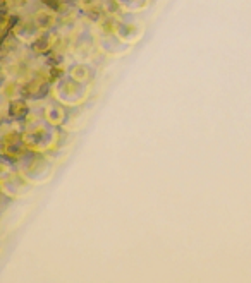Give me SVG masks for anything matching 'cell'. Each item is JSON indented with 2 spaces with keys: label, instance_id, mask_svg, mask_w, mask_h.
I'll list each match as a JSON object with an SVG mask.
<instances>
[{
  "label": "cell",
  "instance_id": "cell-11",
  "mask_svg": "<svg viewBox=\"0 0 251 283\" xmlns=\"http://www.w3.org/2000/svg\"><path fill=\"white\" fill-rule=\"evenodd\" d=\"M2 124H4V115L0 113V125H2Z\"/></svg>",
  "mask_w": 251,
  "mask_h": 283
},
{
  "label": "cell",
  "instance_id": "cell-8",
  "mask_svg": "<svg viewBox=\"0 0 251 283\" xmlns=\"http://www.w3.org/2000/svg\"><path fill=\"white\" fill-rule=\"evenodd\" d=\"M104 9L108 15L119 14L120 10H122V2H120V0H105Z\"/></svg>",
  "mask_w": 251,
  "mask_h": 283
},
{
  "label": "cell",
  "instance_id": "cell-2",
  "mask_svg": "<svg viewBox=\"0 0 251 283\" xmlns=\"http://www.w3.org/2000/svg\"><path fill=\"white\" fill-rule=\"evenodd\" d=\"M50 84L52 82L48 81V77H34L30 82H26L19 93L26 98V100H40V98H45L46 94L50 93Z\"/></svg>",
  "mask_w": 251,
  "mask_h": 283
},
{
  "label": "cell",
  "instance_id": "cell-12",
  "mask_svg": "<svg viewBox=\"0 0 251 283\" xmlns=\"http://www.w3.org/2000/svg\"><path fill=\"white\" fill-rule=\"evenodd\" d=\"M6 2H7V0H0V5H4Z\"/></svg>",
  "mask_w": 251,
  "mask_h": 283
},
{
  "label": "cell",
  "instance_id": "cell-3",
  "mask_svg": "<svg viewBox=\"0 0 251 283\" xmlns=\"http://www.w3.org/2000/svg\"><path fill=\"white\" fill-rule=\"evenodd\" d=\"M45 120L48 122L50 127L58 129L66 124V120H68V112H66V108L58 103L48 105V107L45 108Z\"/></svg>",
  "mask_w": 251,
  "mask_h": 283
},
{
  "label": "cell",
  "instance_id": "cell-5",
  "mask_svg": "<svg viewBox=\"0 0 251 283\" xmlns=\"http://www.w3.org/2000/svg\"><path fill=\"white\" fill-rule=\"evenodd\" d=\"M31 48H33V52L38 53V55L52 53V50H54V34L48 33V31H43V33L36 34L33 43H31Z\"/></svg>",
  "mask_w": 251,
  "mask_h": 283
},
{
  "label": "cell",
  "instance_id": "cell-6",
  "mask_svg": "<svg viewBox=\"0 0 251 283\" xmlns=\"http://www.w3.org/2000/svg\"><path fill=\"white\" fill-rule=\"evenodd\" d=\"M69 77H72L74 81L81 82V84H86V82L92 81L93 74H92V69L84 64H76L74 67H70L69 70Z\"/></svg>",
  "mask_w": 251,
  "mask_h": 283
},
{
  "label": "cell",
  "instance_id": "cell-4",
  "mask_svg": "<svg viewBox=\"0 0 251 283\" xmlns=\"http://www.w3.org/2000/svg\"><path fill=\"white\" fill-rule=\"evenodd\" d=\"M7 115L12 120H24L30 115V105L24 98H14L7 105Z\"/></svg>",
  "mask_w": 251,
  "mask_h": 283
},
{
  "label": "cell",
  "instance_id": "cell-7",
  "mask_svg": "<svg viewBox=\"0 0 251 283\" xmlns=\"http://www.w3.org/2000/svg\"><path fill=\"white\" fill-rule=\"evenodd\" d=\"M34 22L40 31H50V27L56 24V17L52 12H38L34 15Z\"/></svg>",
  "mask_w": 251,
  "mask_h": 283
},
{
  "label": "cell",
  "instance_id": "cell-1",
  "mask_svg": "<svg viewBox=\"0 0 251 283\" xmlns=\"http://www.w3.org/2000/svg\"><path fill=\"white\" fill-rule=\"evenodd\" d=\"M56 96L57 101H60L62 105H76L84 100L86 88L84 84L74 81L72 77H64V79L57 82Z\"/></svg>",
  "mask_w": 251,
  "mask_h": 283
},
{
  "label": "cell",
  "instance_id": "cell-9",
  "mask_svg": "<svg viewBox=\"0 0 251 283\" xmlns=\"http://www.w3.org/2000/svg\"><path fill=\"white\" fill-rule=\"evenodd\" d=\"M40 2L50 10V12H62L64 5H68L64 0H40Z\"/></svg>",
  "mask_w": 251,
  "mask_h": 283
},
{
  "label": "cell",
  "instance_id": "cell-10",
  "mask_svg": "<svg viewBox=\"0 0 251 283\" xmlns=\"http://www.w3.org/2000/svg\"><path fill=\"white\" fill-rule=\"evenodd\" d=\"M64 77H66V70L62 67H58V65H52V67H50V74H48L50 82H56L57 84V82L64 79Z\"/></svg>",
  "mask_w": 251,
  "mask_h": 283
}]
</instances>
